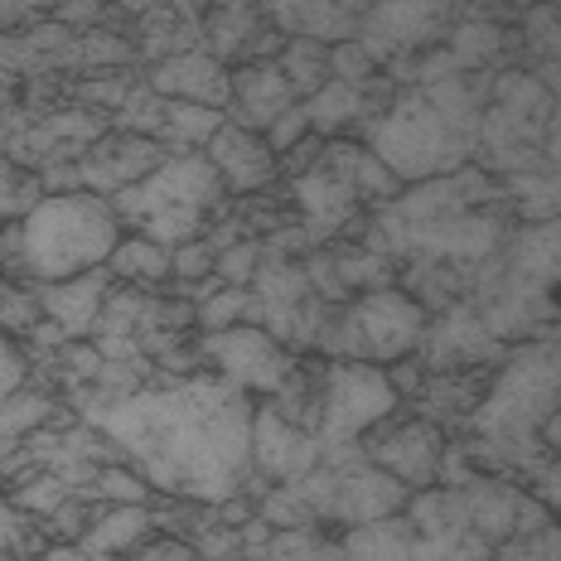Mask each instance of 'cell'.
I'll use <instances>...</instances> for the list:
<instances>
[{
  "instance_id": "cell-1",
  "label": "cell",
  "mask_w": 561,
  "mask_h": 561,
  "mask_svg": "<svg viewBox=\"0 0 561 561\" xmlns=\"http://www.w3.org/2000/svg\"><path fill=\"white\" fill-rule=\"evenodd\" d=\"M83 416L150 489L190 504H224L248 489L252 397L218 373H184L160 388L88 402Z\"/></svg>"
},
{
  "instance_id": "cell-2",
  "label": "cell",
  "mask_w": 561,
  "mask_h": 561,
  "mask_svg": "<svg viewBox=\"0 0 561 561\" xmlns=\"http://www.w3.org/2000/svg\"><path fill=\"white\" fill-rule=\"evenodd\" d=\"M557 388H561V358L552 339H523L518 348L504 354V368L494 373L479 392L474 412L465 416L474 440L465 446L474 470L494 474H537L552 465L557 450Z\"/></svg>"
},
{
  "instance_id": "cell-3",
  "label": "cell",
  "mask_w": 561,
  "mask_h": 561,
  "mask_svg": "<svg viewBox=\"0 0 561 561\" xmlns=\"http://www.w3.org/2000/svg\"><path fill=\"white\" fill-rule=\"evenodd\" d=\"M489 102V78H436L388 102V112L373 116L368 150L392 170L397 184H421L436 174L465 170L479 150V116Z\"/></svg>"
},
{
  "instance_id": "cell-4",
  "label": "cell",
  "mask_w": 561,
  "mask_h": 561,
  "mask_svg": "<svg viewBox=\"0 0 561 561\" xmlns=\"http://www.w3.org/2000/svg\"><path fill=\"white\" fill-rule=\"evenodd\" d=\"M122 238L112 204L102 194L68 190L44 194L15 224L0 228V266L20 286H49L107 266V252Z\"/></svg>"
},
{
  "instance_id": "cell-5",
  "label": "cell",
  "mask_w": 561,
  "mask_h": 561,
  "mask_svg": "<svg viewBox=\"0 0 561 561\" xmlns=\"http://www.w3.org/2000/svg\"><path fill=\"white\" fill-rule=\"evenodd\" d=\"M224 198L228 190L204 160V150H180V156L170 150L150 174L112 194V214L116 224H131L140 238L160 242V248H180L204 232L208 214H218Z\"/></svg>"
},
{
  "instance_id": "cell-6",
  "label": "cell",
  "mask_w": 561,
  "mask_h": 561,
  "mask_svg": "<svg viewBox=\"0 0 561 561\" xmlns=\"http://www.w3.org/2000/svg\"><path fill=\"white\" fill-rule=\"evenodd\" d=\"M431 310L416 306L407 290L378 286L354 296L348 306H339L334 320L320 324L314 334V348L324 358H348V364H378L388 368L397 358L416 354L421 334H426Z\"/></svg>"
},
{
  "instance_id": "cell-7",
  "label": "cell",
  "mask_w": 561,
  "mask_h": 561,
  "mask_svg": "<svg viewBox=\"0 0 561 561\" xmlns=\"http://www.w3.org/2000/svg\"><path fill=\"white\" fill-rule=\"evenodd\" d=\"M290 489L310 504L314 523H339V528L392 518L407 504V489L392 474H382L378 465H368L358 446H324L320 465L300 474Z\"/></svg>"
},
{
  "instance_id": "cell-8",
  "label": "cell",
  "mask_w": 561,
  "mask_h": 561,
  "mask_svg": "<svg viewBox=\"0 0 561 561\" xmlns=\"http://www.w3.org/2000/svg\"><path fill=\"white\" fill-rule=\"evenodd\" d=\"M402 397L392 392L388 373L378 364H348V358H324V388H320V421L314 436L320 446H358V436L397 412Z\"/></svg>"
},
{
  "instance_id": "cell-9",
  "label": "cell",
  "mask_w": 561,
  "mask_h": 561,
  "mask_svg": "<svg viewBox=\"0 0 561 561\" xmlns=\"http://www.w3.org/2000/svg\"><path fill=\"white\" fill-rule=\"evenodd\" d=\"M198 358L214 364L218 378H228L232 388L256 392V397H272L280 388V378L290 373V348L276 344L262 324H228V330H208L204 344H198Z\"/></svg>"
},
{
  "instance_id": "cell-10",
  "label": "cell",
  "mask_w": 561,
  "mask_h": 561,
  "mask_svg": "<svg viewBox=\"0 0 561 561\" xmlns=\"http://www.w3.org/2000/svg\"><path fill=\"white\" fill-rule=\"evenodd\" d=\"M364 460L378 465L382 474H392L397 484L407 489V494H416V489H431L436 484V470H440V455H446V431L431 426V421H378L373 426V436L364 440Z\"/></svg>"
},
{
  "instance_id": "cell-11",
  "label": "cell",
  "mask_w": 561,
  "mask_h": 561,
  "mask_svg": "<svg viewBox=\"0 0 561 561\" xmlns=\"http://www.w3.org/2000/svg\"><path fill=\"white\" fill-rule=\"evenodd\" d=\"M320 436L296 421H286L272 407H252V446H248V470H256L272 484H296L300 474H310L320 465Z\"/></svg>"
},
{
  "instance_id": "cell-12",
  "label": "cell",
  "mask_w": 561,
  "mask_h": 561,
  "mask_svg": "<svg viewBox=\"0 0 561 561\" xmlns=\"http://www.w3.org/2000/svg\"><path fill=\"white\" fill-rule=\"evenodd\" d=\"M416 348H421V368L426 373H460L479 364H499L508 354V344H499L465 300L446 306L440 320H426V334H421Z\"/></svg>"
},
{
  "instance_id": "cell-13",
  "label": "cell",
  "mask_w": 561,
  "mask_h": 561,
  "mask_svg": "<svg viewBox=\"0 0 561 561\" xmlns=\"http://www.w3.org/2000/svg\"><path fill=\"white\" fill-rule=\"evenodd\" d=\"M170 156V146L150 136H136V131H116V136H98L83 156L73 160L78 170V190L88 194H122L126 184H136L140 174H150L160 160Z\"/></svg>"
},
{
  "instance_id": "cell-14",
  "label": "cell",
  "mask_w": 561,
  "mask_h": 561,
  "mask_svg": "<svg viewBox=\"0 0 561 561\" xmlns=\"http://www.w3.org/2000/svg\"><path fill=\"white\" fill-rule=\"evenodd\" d=\"M156 98L165 102H194V107H214L228 116V92H232V73L224 68V58L208 49H184V54H165L150 68V83Z\"/></svg>"
},
{
  "instance_id": "cell-15",
  "label": "cell",
  "mask_w": 561,
  "mask_h": 561,
  "mask_svg": "<svg viewBox=\"0 0 561 561\" xmlns=\"http://www.w3.org/2000/svg\"><path fill=\"white\" fill-rule=\"evenodd\" d=\"M364 30V49L368 58H392L402 49H416V44L436 39L440 34V0H373V10L358 20Z\"/></svg>"
},
{
  "instance_id": "cell-16",
  "label": "cell",
  "mask_w": 561,
  "mask_h": 561,
  "mask_svg": "<svg viewBox=\"0 0 561 561\" xmlns=\"http://www.w3.org/2000/svg\"><path fill=\"white\" fill-rule=\"evenodd\" d=\"M204 160L214 165V174L224 180L228 194H252V190H266L276 180V156L272 146L262 140V131H248V126L228 122L214 131V140L204 146Z\"/></svg>"
},
{
  "instance_id": "cell-17",
  "label": "cell",
  "mask_w": 561,
  "mask_h": 561,
  "mask_svg": "<svg viewBox=\"0 0 561 561\" xmlns=\"http://www.w3.org/2000/svg\"><path fill=\"white\" fill-rule=\"evenodd\" d=\"M34 300H39V314H44V320H54L64 339H88L92 324H98L102 300H107V266L83 272L73 280H49V286H34Z\"/></svg>"
},
{
  "instance_id": "cell-18",
  "label": "cell",
  "mask_w": 561,
  "mask_h": 561,
  "mask_svg": "<svg viewBox=\"0 0 561 561\" xmlns=\"http://www.w3.org/2000/svg\"><path fill=\"white\" fill-rule=\"evenodd\" d=\"M290 102H300V98L290 92L286 73H280L276 64L238 68V73H232V92H228V107H232L228 122L248 126V131H266Z\"/></svg>"
},
{
  "instance_id": "cell-19",
  "label": "cell",
  "mask_w": 561,
  "mask_h": 561,
  "mask_svg": "<svg viewBox=\"0 0 561 561\" xmlns=\"http://www.w3.org/2000/svg\"><path fill=\"white\" fill-rule=\"evenodd\" d=\"M150 528H156V518L146 513V504H107L102 513H92L78 547H83L88 557H122L146 542Z\"/></svg>"
},
{
  "instance_id": "cell-20",
  "label": "cell",
  "mask_w": 561,
  "mask_h": 561,
  "mask_svg": "<svg viewBox=\"0 0 561 561\" xmlns=\"http://www.w3.org/2000/svg\"><path fill=\"white\" fill-rule=\"evenodd\" d=\"M272 20L290 39H348L358 30V15L339 0H272Z\"/></svg>"
},
{
  "instance_id": "cell-21",
  "label": "cell",
  "mask_w": 561,
  "mask_h": 561,
  "mask_svg": "<svg viewBox=\"0 0 561 561\" xmlns=\"http://www.w3.org/2000/svg\"><path fill=\"white\" fill-rule=\"evenodd\" d=\"M368 88V83H364ZM364 88H354V83H334V78H324V88H314L310 98H306V116H310V131H339V126H354V122H373V112L368 107V92Z\"/></svg>"
},
{
  "instance_id": "cell-22",
  "label": "cell",
  "mask_w": 561,
  "mask_h": 561,
  "mask_svg": "<svg viewBox=\"0 0 561 561\" xmlns=\"http://www.w3.org/2000/svg\"><path fill=\"white\" fill-rule=\"evenodd\" d=\"M107 276L122 280H140V286H156V280L170 276V248L150 238H116V248L107 252Z\"/></svg>"
},
{
  "instance_id": "cell-23",
  "label": "cell",
  "mask_w": 561,
  "mask_h": 561,
  "mask_svg": "<svg viewBox=\"0 0 561 561\" xmlns=\"http://www.w3.org/2000/svg\"><path fill=\"white\" fill-rule=\"evenodd\" d=\"M224 126V112L194 107V102H165V122H160V146L174 150H204L214 131Z\"/></svg>"
},
{
  "instance_id": "cell-24",
  "label": "cell",
  "mask_w": 561,
  "mask_h": 561,
  "mask_svg": "<svg viewBox=\"0 0 561 561\" xmlns=\"http://www.w3.org/2000/svg\"><path fill=\"white\" fill-rule=\"evenodd\" d=\"M504 198H513L523 214V224H552L557 214V170H518L504 180Z\"/></svg>"
},
{
  "instance_id": "cell-25",
  "label": "cell",
  "mask_w": 561,
  "mask_h": 561,
  "mask_svg": "<svg viewBox=\"0 0 561 561\" xmlns=\"http://www.w3.org/2000/svg\"><path fill=\"white\" fill-rule=\"evenodd\" d=\"M324 54H330V44H320V39H290L286 49H280L276 68L286 73V83H290V92H296L300 102H306L314 88H324V78H330Z\"/></svg>"
},
{
  "instance_id": "cell-26",
  "label": "cell",
  "mask_w": 561,
  "mask_h": 561,
  "mask_svg": "<svg viewBox=\"0 0 561 561\" xmlns=\"http://www.w3.org/2000/svg\"><path fill=\"white\" fill-rule=\"evenodd\" d=\"M194 320L204 330H228V324H256V306H252V290L248 286H224L214 290L208 300L194 306Z\"/></svg>"
},
{
  "instance_id": "cell-27",
  "label": "cell",
  "mask_w": 561,
  "mask_h": 561,
  "mask_svg": "<svg viewBox=\"0 0 561 561\" xmlns=\"http://www.w3.org/2000/svg\"><path fill=\"white\" fill-rule=\"evenodd\" d=\"M256 518L266 523L272 533H296V528H320L314 523V513H310V504L296 494L290 484H276L272 494L262 499V508H256Z\"/></svg>"
},
{
  "instance_id": "cell-28",
  "label": "cell",
  "mask_w": 561,
  "mask_h": 561,
  "mask_svg": "<svg viewBox=\"0 0 561 561\" xmlns=\"http://www.w3.org/2000/svg\"><path fill=\"white\" fill-rule=\"evenodd\" d=\"M54 416V402L44 392H15L0 402V436H34Z\"/></svg>"
},
{
  "instance_id": "cell-29",
  "label": "cell",
  "mask_w": 561,
  "mask_h": 561,
  "mask_svg": "<svg viewBox=\"0 0 561 561\" xmlns=\"http://www.w3.org/2000/svg\"><path fill=\"white\" fill-rule=\"evenodd\" d=\"M88 494L98 499V504H146L150 484L140 474L122 470V465H112V470H98L88 479Z\"/></svg>"
},
{
  "instance_id": "cell-30",
  "label": "cell",
  "mask_w": 561,
  "mask_h": 561,
  "mask_svg": "<svg viewBox=\"0 0 561 561\" xmlns=\"http://www.w3.org/2000/svg\"><path fill=\"white\" fill-rule=\"evenodd\" d=\"M494 561H561V552H557V528H552V523H542L537 533L508 537V542L494 547Z\"/></svg>"
},
{
  "instance_id": "cell-31",
  "label": "cell",
  "mask_w": 561,
  "mask_h": 561,
  "mask_svg": "<svg viewBox=\"0 0 561 561\" xmlns=\"http://www.w3.org/2000/svg\"><path fill=\"white\" fill-rule=\"evenodd\" d=\"M256 262H262V242H228V248H218L214 256V276L224 280V286H248Z\"/></svg>"
},
{
  "instance_id": "cell-32",
  "label": "cell",
  "mask_w": 561,
  "mask_h": 561,
  "mask_svg": "<svg viewBox=\"0 0 561 561\" xmlns=\"http://www.w3.org/2000/svg\"><path fill=\"white\" fill-rule=\"evenodd\" d=\"M214 256H218V252H214V242H208V238L180 242V248H170V276L180 280V286L214 276Z\"/></svg>"
},
{
  "instance_id": "cell-33",
  "label": "cell",
  "mask_w": 561,
  "mask_h": 561,
  "mask_svg": "<svg viewBox=\"0 0 561 561\" xmlns=\"http://www.w3.org/2000/svg\"><path fill=\"white\" fill-rule=\"evenodd\" d=\"M324 68H330L334 83H354V88H364V83H368V73H373V58H368L364 44L344 39V44H334V49L324 54Z\"/></svg>"
},
{
  "instance_id": "cell-34",
  "label": "cell",
  "mask_w": 561,
  "mask_h": 561,
  "mask_svg": "<svg viewBox=\"0 0 561 561\" xmlns=\"http://www.w3.org/2000/svg\"><path fill=\"white\" fill-rule=\"evenodd\" d=\"M39 198H44L39 180H30V174H20V165H5V160H0V214L20 218L30 204H39Z\"/></svg>"
},
{
  "instance_id": "cell-35",
  "label": "cell",
  "mask_w": 561,
  "mask_h": 561,
  "mask_svg": "<svg viewBox=\"0 0 561 561\" xmlns=\"http://www.w3.org/2000/svg\"><path fill=\"white\" fill-rule=\"evenodd\" d=\"M310 136V116H306V102H290L286 112L276 116L272 126H266L262 131V140L266 146H272V156H286L290 146H296V140H306Z\"/></svg>"
},
{
  "instance_id": "cell-36",
  "label": "cell",
  "mask_w": 561,
  "mask_h": 561,
  "mask_svg": "<svg viewBox=\"0 0 561 561\" xmlns=\"http://www.w3.org/2000/svg\"><path fill=\"white\" fill-rule=\"evenodd\" d=\"M25 378H30V358H25V348H20L15 339L0 334V402L25 388Z\"/></svg>"
},
{
  "instance_id": "cell-37",
  "label": "cell",
  "mask_w": 561,
  "mask_h": 561,
  "mask_svg": "<svg viewBox=\"0 0 561 561\" xmlns=\"http://www.w3.org/2000/svg\"><path fill=\"white\" fill-rule=\"evenodd\" d=\"M523 39L533 44L542 58H552V49H557V25H552V5H537L528 20H523Z\"/></svg>"
},
{
  "instance_id": "cell-38",
  "label": "cell",
  "mask_w": 561,
  "mask_h": 561,
  "mask_svg": "<svg viewBox=\"0 0 561 561\" xmlns=\"http://www.w3.org/2000/svg\"><path fill=\"white\" fill-rule=\"evenodd\" d=\"M44 5H64V0H0V30L25 25L34 10H44Z\"/></svg>"
},
{
  "instance_id": "cell-39",
  "label": "cell",
  "mask_w": 561,
  "mask_h": 561,
  "mask_svg": "<svg viewBox=\"0 0 561 561\" xmlns=\"http://www.w3.org/2000/svg\"><path fill=\"white\" fill-rule=\"evenodd\" d=\"M136 561H194V547H184V542H150V547H140Z\"/></svg>"
},
{
  "instance_id": "cell-40",
  "label": "cell",
  "mask_w": 561,
  "mask_h": 561,
  "mask_svg": "<svg viewBox=\"0 0 561 561\" xmlns=\"http://www.w3.org/2000/svg\"><path fill=\"white\" fill-rule=\"evenodd\" d=\"M25 542V523L15 518V513H10L5 504H0V557L5 552H15V547Z\"/></svg>"
},
{
  "instance_id": "cell-41",
  "label": "cell",
  "mask_w": 561,
  "mask_h": 561,
  "mask_svg": "<svg viewBox=\"0 0 561 561\" xmlns=\"http://www.w3.org/2000/svg\"><path fill=\"white\" fill-rule=\"evenodd\" d=\"M39 561H92V557L78 542H54V547H44L39 552Z\"/></svg>"
},
{
  "instance_id": "cell-42",
  "label": "cell",
  "mask_w": 561,
  "mask_h": 561,
  "mask_svg": "<svg viewBox=\"0 0 561 561\" xmlns=\"http://www.w3.org/2000/svg\"><path fill=\"white\" fill-rule=\"evenodd\" d=\"M5 107H10V83L0 78V112H5Z\"/></svg>"
},
{
  "instance_id": "cell-43",
  "label": "cell",
  "mask_w": 561,
  "mask_h": 561,
  "mask_svg": "<svg viewBox=\"0 0 561 561\" xmlns=\"http://www.w3.org/2000/svg\"><path fill=\"white\" fill-rule=\"evenodd\" d=\"M92 561H116V557H92Z\"/></svg>"
}]
</instances>
